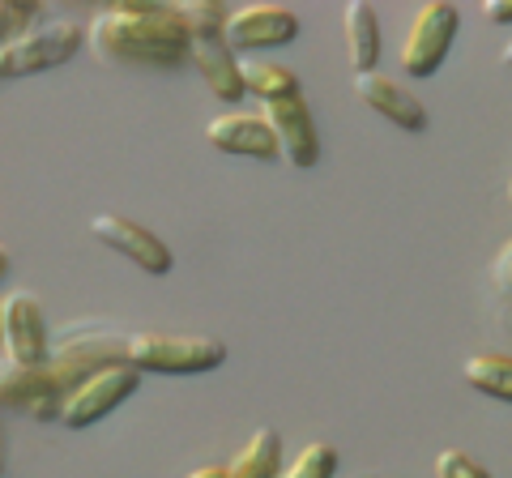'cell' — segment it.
I'll return each mask as SVG.
<instances>
[{"mask_svg":"<svg viewBox=\"0 0 512 478\" xmlns=\"http://www.w3.org/2000/svg\"><path fill=\"white\" fill-rule=\"evenodd\" d=\"M86 43L103 65L137 69H180L192 60V26L184 5H150V0H120L99 9L86 26Z\"/></svg>","mask_w":512,"mask_h":478,"instance_id":"obj_1","label":"cell"},{"mask_svg":"<svg viewBox=\"0 0 512 478\" xmlns=\"http://www.w3.org/2000/svg\"><path fill=\"white\" fill-rule=\"evenodd\" d=\"M128 338H103L86 333L77 342H64L60 350L39 368H18V363H0V397L5 410H22L30 419H60L69 393L94 376L107 363H124Z\"/></svg>","mask_w":512,"mask_h":478,"instance_id":"obj_2","label":"cell"},{"mask_svg":"<svg viewBox=\"0 0 512 478\" xmlns=\"http://www.w3.org/2000/svg\"><path fill=\"white\" fill-rule=\"evenodd\" d=\"M188 26H192V65L205 77L222 103H239L244 99V77H239V56L227 43V18L231 9H222L218 0H192L184 5Z\"/></svg>","mask_w":512,"mask_h":478,"instance_id":"obj_3","label":"cell"},{"mask_svg":"<svg viewBox=\"0 0 512 478\" xmlns=\"http://www.w3.org/2000/svg\"><path fill=\"white\" fill-rule=\"evenodd\" d=\"M124 359L137 372H167V376H197L214 372L227 363V346L210 333H163V329H141L128 333Z\"/></svg>","mask_w":512,"mask_h":478,"instance_id":"obj_4","label":"cell"},{"mask_svg":"<svg viewBox=\"0 0 512 478\" xmlns=\"http://www.w3.org/2000/svg\"><path fill=\"white\" fill-rule=\"evenodd\" d=\"M86 43V26H77L69 18H47L35 22L26 35L0 43V73L5 77H30L43 69H56L64 60H73Z\"/></svg>","mask_w":512,"mask_h":478,"instance_id":"obj_5","label":"cell"},{"mask_svg":"<svg viewBox=\"0 0 512 478\" xmlns=\"http://www.w3.org/2000/svg\"><path fill=\"white\" fill-rule=\"evenodd\" d=\"M0 338H5V363H18V368H39L56 355L43 304L30 291H5V299H0Z\"/></svg>","mask_w":512,"mask_h":478,"instance_id":"obj_6","label":"cell"},{"mask_svg":"<svg viewBox=\"0 0 512 478\" xmlns=\"http://www.w3.org/2000/svg\"><path fill=\"white\" fill-rule=\"evenodd\" d=\"M457 26H461L457 5H448V0H431V5H423L419 18L410 22L406 43H402V73H410V77L436 73L444 65L448 47H453V39H457Z\"/></svg>","mask_w":512,"mask_h":478,"instance_id":"obj_7","label":"cell"},{"mask_svg":"<svg viewBox=\"0 0 512 478\" xmlns=\"http://www.w3.org/2000/svg\"><path fill=\"white\" fill-rule=\"evenodd\" d=\"M137 385H141V372L128 359L124 363H107V368L86 376L82 385L69 393V402H64V410H60V423L64 427H90V423H99V419H107V414L124 402V397H133Z\"/></svg>","mask_w":512,"mask_h":478,"instance_id":"obj_8","label":"cell"},{"mask_svg":"<svg viewBox=\"0 0 512 478\" xmlns=\"http://www.w3.org/2000/svg\"><path fill=\"white\" fill-rule=\"evenodd\" d=\"M86 231L99 239L103 248L120 252V257H128L133 265H141V269H146V274H154V278H163L167 269H171V248L163 244V239H158L154 231H146L141 222L116 214V210L94 214V218L86 222Z\"/></svg>","mask_w":512,"mask_h":478,"instance_id":"obj_9","label":"cell"},{"mask_svg":"<svg viewBox=\"0 0 512 478\" xmlns=\"http://www.w3.org/2000/svg\"><path fill=\"white\" fill-rule=\"evenodd\" d=\"M265 124L274 129L278 137V150L291 167H316L320 163V133H316V120H312V107L303 94H286V99L265 103Z\"/></svg>","mask_w":512,"mask_h":478,"instance_id":"obj_10","label":"cell"},{"mask_svg":"<svg viewBox=\"0 0 512 478\" xmlns=\"http://www.w3.org/2000/svg\"><path fill=\"white\" fill-rule=\"evenodd\" d=\"M299 35V18L282 5H239L227 18V43L235 56H256L265 47H286Z\"/></svg>","mask_w":512,"mask_h":478,"instance_id":"obj_11","label":"cell"},{"mask_svg":"<svg viewBox=\"0 0 512 478\" xmlns=\"http://www.w3.org/2000/svg\"><path fill=\"white\" fill-rule=\"evenodd\" d=\"M205 141H210L218 154H235V158H282L274 129L265 124V116H252V111L214 116L205 124Z\"/></svg>","mask_w":512,"mask_h":478,"instance_id":"obj_12","label":"cell"},{"mask_svg":"<svg viewBox=\"0 0 512 478\" xmlns=\"http://www.w3.org/2000/svg\"><path fill=\"white\" fill-rule=\"evenodd\" d=\"M355 94L363 99V107H372L376 116L393 120L397 129H406V133H423L427 129V107L414 99L406 86H397L393 77H384V73H359L355 77Z\"/></svg>","mask_w":512,"mask_h":478,"instance_id":"obj_13","label":"cell"},{"mask_svg":"<svg viewBox=\"0 0 512 478\" xmlns=\"http://www.w3.org/2000/svg\"><path fill=\"white\" fill-rule=\"evenodd\" d=\"M342 35H346V60L350 73H376L380 60V18L372 5H346L342 9Z\"/></svg>","mask_w":512,"mask_h":478,"instance_id":"obj_14","label":"cell"},{"mask_svg":"<svg viewBox=\"0 0 512 478\" xmlns=\"http://www.w3.org/2000/svg\"><path fill=\"white\" fill-rule=\"evenodd\" d=\"M282 436L274 427H256L231 461V478H282Z\"/></svg>","mask_w":512,"mask_h":478,"instance_id":"obj_15","label":"cell"},{"mask_svg":"<svg viewBox=\"0 0 512 478\" xmlns=\"http://www.w3.org/2000/svg\"><path fill=\"white\" fill-rule=\"evenodd\" d=\"M239 77H244V90L256 94L261 103L299 94V73L286 65H274V60H261V56H239Z\"/></svg>","mask_w":512,"mask_h":478,"instance_id":"obj_16","label":"cell"},{"mask_svg":"<svg viewBox=\"0 0 512 478\" xmlns=\"http://www.w3.org/2000/svg\"><path fill=\"white\" fill-rule=\"evenodd\" d=\"M461 376H466L470 389L495 397V402H512V355H500V350L470 355L461 363Z\"/></svg>","mask_w":512,"mask_h":478,"instance_id":"obj_17","label":"cell"},{"mask_svg":"<svg viewBox=\"0 0 512 478\" xmlns=\"http://www.w3.org/2000/svg\"><path fill=\"white\" fill-rule=\"evenodd\" d=\"M333 470H338V449L325 440H312L295 453V461L282 470V478H333Z\"/></svg>","mask_w":512,"mask_h":478,"instance_id":"obj_18","label":"cell"},{"mask_svg":"<svg viewBox=\"0 0 512 478\" xmlns=\"http://www.w3.org/2000/svg\"><path fill=\"white\" fill-rule=\"evenodd\" d=\"M436 478H491L483 461H474L461 449H440L436 453Z\"/></svg>","mask_w":512,"mask_h":478,"instance_id":"obj_19","label":"cell"},{"mask_svg":"<svg viewBox=\"0 0 512 478\" xmlns=\"http://www.w3.org/2000/svg\"><path fill=\"white\" fill-rule=\"evenodd\" d=\"M30 18H35V5H18V0H5L0 5V39H18L30 30Z\"/></svg>","mask_w":512,"mask_h":478,"instance_id":"obj_20","label":"cell"},{"mask_svg":"<svg viewBox=\"0 0 512 478\" xmlns=\"http://www.w3.org/2000/svg\"><path fill=\"white\" fill-rule=\"evenodd\" d=\"M491 282H495V291H504L508 299H512V239L504 244V252L495 257V265H491Z\"/></svg>","mask_w":512,"mask_h":478,"instance_id":"obj_21","label":"cell"},{"mask_svg":"<svg viewBox=\"0 0 512 478\" xmlns=\"http://www.w3.org/2000/svg\"><path fill=\"white\" fill-rule=\"evenodd\" d=\"M483 18L495 26H512V0H483Z\"/></svg>","mask_w":512,"mask_h":478,"instance_id":"obj_22","label":"cell"},{"mask_svg":"<svg viewBox=\"0 0 512 478\" xmlns=\"http://www.w3.org/2000/svg\"><path fill=\"white\" fill-rule=\"evenodd\" d=\"M188 478H231V466H197L188 470Z\"/></svg>","mask_w":512,"mask_h":478,"instance_id":"obj_23","label":"cell"},{"mask_svg":"<svg viewBox=\"0 0 512 478\" xmlns=\"http://www.w3.org/2000/svg\"><path fill=\"white\" fill-rule=\"evenodd\" d=\"M504 69H512V39H508V47H504Z\"/></svg>","mask_w":512,"mask_h":478,"instance_id":"obj_24","label":"cell"},{"mask_svg":"<svg viewBox=\"0 0 512 478\" xmlns=\"http://www.w3.org/2000/svg\"><path fill=\"white\" fill-rule=\"evenodd\" d=\"M508 201H512V180H508Z\"/></svg>","mask_w":512,"mask_h":478,"instance_id":"obj_25","label":"cell"}]
</instances>
